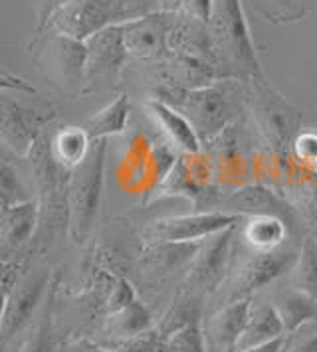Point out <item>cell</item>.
Returning <instances> with one entry per match:
<instances>
[{
  "mask_svg": "<svg viewBox=\"0 0 317 352\" xmlns=\"http://www.w3.org/2000/svg\"><path fill=\"white\" fill-rule=\"evenodd\" d=\"M147 65H149V76L155 80V85L198 89V87L221 81V74L214 65L205 60L189 58V56L171 54L169 58L161 62H147Z\"/></svg>",
  "mask_w": 317,
  "mask_h": 352,
  "instance_id": "16",
  "label": "cell"
},
{
  "mask_svg": "<svg viewBox=\"0 0 317 352\" xmlns=\"http://www.w3.org/2000/svg\"><path fill=\"white\" fill-rule=\"evenodd\" d=\"M149 97L183 113L203 141V146L246 117L244 81L238 80H221L198 89L155 85L149 89Z\"/></svg>",
  "mask_w": 317,
  "mask_h": 352,
  "instance_id": "2",
  "label": "cell"
},
{
  "mask_svg": "<svg viewBox=\"0 0 317 352\" xmlns=\"http://www.w3.org/2000/svg\"><path fill=\"white\" fill-rule=\"evenodd\" d=\"M108 26H113L108 0H72L50 24L52 30L81 42Z\"/></svg>",
  "mask_w": 317,
  "mask_h": 352,
  "instance_id": "18",
  "label": "cell"
},
{
  "mask_svg": "<svg viewBox=\"0 0 317 352\" xmlns=\"http://www.w3.org/2000/svg\"><path fill=\"white\" fill-rule=\"evenodd\" d=\"M206 307L208 301L203 297H196L185 289H176L171 297V301L167 305V309L163 311V315L158 317L155 327L163 336L171 338L174 333L187 329L194 322H203L206 315Z\"/></svg>",
  "mask_w": 317,
  "mask_h": 352,
  "instance_id": "26",
  "label": "cell"
},
{
  "mask_svg": "<svg viewBox=\"0 0 317 352\" xmlns=\"http://www.w3.org/2000/svg\"><path fill=\"white\" fill-rule=\"evenodd\" d=\"M242 238L254 252L278 250L294 240L287 224L274 216H248L242 220Z\"/></svg>",
  "mask_w": 317,
  "mask_h": 352,
  "instance_id": "28",
  "label": "cell"
},
{
  "mask_svg": "<svg viewBox=\"0 0 317 352\" xmlns=\"http://www.w3.org/2000/svg\"><path fill=\"white\" fill-rule=\"evenodd\" d=\"M72 0H36L34 6V28H32V38L46 32L52 24V20L58 16V12L65 8Z\"/></svg>",
  "mask_w": 317,
  "mask_h": 352,
  "instance_id": "39",
  "label": "cell"
},
{
  "mask_svg": "<svg viewBox=\"0 0 317 352\" xmlns=\"http://www.w3.org/2000/svg\"><path fill=\"white\" fill-rule=\"evenodd\" d=\"M269 303L274 305L278 317L282 319L285 335L301 329L303 324H309L317 320V301L307 297L298 289L289 287L284 281V285L274 289L269 293Z\"/></svg>",
  "mask_w": 317,
  "mask_h": 352,
  "instance_id": "27",
  "label": "cell"
},
{
  "mask_svg": "<svg viewBox=\"0 0 317 352\" xmlns=\"http://www.w3.org/2000/svg\"><path fill=\"white\" fill-rule=\"evenodd\" d=\"M174 12H155L121 24L127 54L141 62H161L171 56L169 32Z\"/></svg>",
  "mask_w": 317,
  "mask_h": 352,
  "instance_id": "15",
  "label": "cell"
},
{
  "mask_svg": "<svg viewBox=\"0 0 317 352\" xmlns=\"http://www.w3.org/2000/svg\"><path fill=\"white\" fill-rule=\"evenodd\" d=\"M284 281L289 287L298 289L317 301V240L311 232L303 236L298 259L285 275Z\"/></svg>",
  "mask_w": 317,
  "mask_h": 352,
  "instance_id": "30",
  "label": "cell"
},
{
  "mask_svg": "<svg viewBox=\"0 0 317 352\" xmlns=\"http://www.w3.org/2000/svg\"><path fill=\"white\" fill-rule=\"evenodd\" d=\"M28 54L52 91L63 97H83L85 91V42L48 28L28 42Z\"/></svg>",
  "mask_w": 317,
  "mask_h": 352,
  "instance_id": "5",
  "label": "cell"
},
{
  "mask_svg": "<svg viewBox=\"0 0 317 352\" xmlns=\"http://www.w3.org/2000/svg\"><path fill=\"white\" fill-rule=\"evenodd\" d=\"M54 277V267L44 265L38 272L28 273L18 287L2 301L0 315V349L10 352L12 342H18L30 331L32 320H36L42 305L46 301L48 289Z\"/></svg>",
  "mask_w": 317,
  "mask_h": 352,
  "instance_id": "9",
  "label": "cell"
},
{
  "mask_svg": "<svg viewBox=\"0 0 317 352\" xmlns=\"http://www.w3.org/2000/svg\"><path fill=\"white\" fill-rule=\"evenodd\" d=\"M206 352H218V351H208V349H206Z\"/></svg>",
  "mask_w": 317,
  "mask_h": 352,
  "instance_id": "46",
  "label": "cell"
},
{
  "mask_svg": "<svg viewBox=\"0 0 317 352\" xmlns=\"http://www.w3.org/2000/svg\"><path fill=\"white\" fill-rule=\"evenodd\" d=\"M115 351L119 352H171L169 338L157 331V327L145 331L141 335L133 336L125 342H121Z\"/></svg>",
  "mask_w": 317,
  "mask_h": 352,
  "instance_id": "35",
  "label": "cell"
},
{
  "mask_svg": "<svg viewBox=\"0 0 317 352\" xmlns=\"http://www.w3.org/2000/svg\"><path fill=\"white\" fill-rule=\"evenodd\" d=\"M108 148V139H97L92 143L85 160H81L78 166L72 168L68 240L78 248H83L95 234L105 182Z\"/></svg>",
  "mask_w": 317,
  "mask_h": 352,
  "instance_id": "7",
  "label": "cell"
},
{
  "mask_svg": "<svg viewBox=\"0 0 317 352\" xmlns=\"http://www.w3.org/2000/svg\"><path fill=\"white\" fill-rule=\"evenodd\" d=\"M311 6L314 0H262L256 12L274 24H292L307 16Z\"/></svg>",
  "mask_w": 317,
  "mask_h": 352,
  "instance_id": "33",
  "label": "cell"
},
{
  "mask_svg": "<svg viewBox=\"0 0 317 352\" xmlns=\"http://www.w3.org/2000/svg\"><path fill=\"white\" fill-rule=\"evenodd\" d=\"M278 192L298 210L309 232L317 230V166H303L294 159Z\"/></svg>",
  "mask_w": 317,
  "mask_h": 352,
  "instance_id": "21",
  "label": "cell"
},
{
  "mask_svg": "<svg viewBox=\"0 0 317 352\" xmlns=\"http://www.w3.org/2000/svg\"><path fill=\"white\" fill-rule=\"evenodd\" d=\"M244 105L260 143L278 157L292 155V143L303 125V115L285 97L264 80L244 81Z\"/></svg>",
  "mask_w": 317,
  "mask_h": 352,
  "instance_id": "4",
  "label": "cell"
},
{
  "mask_svg": "<svg viewBox=\"0 0 317 352\" xmlns=\"http://www.w3.org/2000/svg\"><path fill=\"white\" fill-rule=\"evenodd\" d=\"M58 109L46 107L36 109L22 105L10 97L0 99V143L14 159H26L34 144L48 131V125L56 121Z\"/></svg>",
  "mask_w": 317,
  "mask_h": 352,
  "instance_id": "12",
  "label": "cell"
},
{
  "mask_svg": "<svg viewBox=\"0 0 317 352\" xmlns=\"http://www.w3.org/2000/svg\"><path fill=\"white\" fill-rule=\"evenodd\" d=\"M60 283H62V270L54 267V277L48 289L46 301L34 320V327L18 342L16 352H58L68 340L56 320V297Z\"/></svg>",
  "mask_w": 317,
  "mask_h": 352,
  "instance_id": "19",
  "label": "cell"
},
{
  "mask_svg": "<svg viewBox=\"0 0 317 352\" xmlns=\"http://www.w3.org/2000/svg\"><path fill=\"white\" fill-rule=\"evenodd\" d=\"M92 143L94 141L85 129L68 125V127L60 129L52 137V153L60 164L68 166V168H74L90 155Z\"/></svg>",
  "mask_w": 317,
  "mask_h": 352,
  "instance_id": "31",
  "label": "cell"
},
{
  "mask_svg": "<svg viewBox=\"0 0 317 352\" xmlns=\"http://www.w3.org/2000/svg\"><path fill=\"white\" fill-rule=\"evenodd\" d=\"M244 218L236 214H226L221 210L192 212L185 216L161 218L139 230L141 243L151 241H203L230 226L240 224Z\"/></svg>",
  "mask_w": 317,
  "mask_h": 352,
  "instance_id": "13",
  "label": "cell"
},
{
  "mask_svg": "<svg viewBox=\"0 0 317 352\" xmlns=\"http://www.w3.org/2000/svg\"><path fill=\"white\" fill-rule=\"evenodd\" d=\"M169 48H171V54L205 60L216 67L212 46H210V36H208V24L192 20L181 12L173 14V24L169 32Z\"/></svg>",
  "mask_w": 317,
  "mask_h": 352,
  "instance_id": "23",
  "label": "cell"
},
{
  "mask_svg": "<svg viewBox=\"0 0 317 352\" xmlns=\"http://www.w3.org/2000/svg\"><path fill=\"white\" fill-rule=\"evenodd\" d=\"M2 89H16V91H24V94H36V87L28 83L24 78H18L14 74H10L8 69H2V81H0Z\"/></svg>",
  "mask_w": 317,
  "mask_h": 352,
  "instance_id": "42",
  "label": "cell"
},
{
  "mask_svg": "<svg viewBox=\"0 0 317 352\" xmlns=\"http://www.w3.org/2000/svg\"><path fill=\"white\" fill-rule=\"evenodd\" d=\"M40 226V206L36 198L0 210V252L14 256L30 248Z\"/></svg>",
  "mask_w": 317,
  "mask_h": 352,
  "instance_id": "20",
  "label": "cell"
},
{
  "mask_svg": "<svg viewBox=\"0 0 317 352\" xmlns=\"http://www.w3.org/2000/svg\"><path fill=\"white\" fill-rule=\"evenodd\" d=\"M208 36L221 80H264L242 0H214Z\"/></svg>",
  "mask_w": 317,
  "mask_h": 352,
  "instance_id": "3",
  "label": "cell"
},
{
  "mask_svg": "<svg viewBox=\"0 0 317 352\" xmlns=\"http://www.w3.org/2000/svg\"><path fill=\"white\" fill-rule=\"evenodd\" d=\"M145 111L147 115L157 123V127L165 131V135L176 144V148L181 153L187 155H196L203 151V141L198 139L196 131L192 129L190 121L181 111H176L174 107L149 97L145 103Z\"/></svg>",
  "mask_w": 317,
  "mask_h": 352,
  "instance_id": "24",
  "label": "cell"
},
{
  "mask_svg": "<svg viewBox=\"0 0 317 352\" xmlns=\"http://www.w3.org/2000/svg\"><path fill=\"white\" fill-rule=\"evenodd\" d=\"M236 234L238 224L206 238L201 245L198 256L194 257V261L190 265L189 275L181 283V289L189 291L196 297H203L210 303L212 297L221 291L224 281L230 275L232 263H234Z\"/></svg>",
  "mask_w": 317,
  "mask_h": 352,
  "instance_id": "10",
  "label": "cell"
},
{
  "mask_svg": "<svg viewBox=\"0 0 317 352\" xmlns=\"http://www.w3.org/2000/svg\"><path fill=\"white\" fill-rule=\"evenodd\" d=\"M282 352H317V320L285 335Z\"/></svg>",
  "mask_w": 317,
  "mask_h": 352,
  "instance_id": "38",
  "label": "cell"
},
{
  "mask_svg": "<svg viewBox=\"0 0 317 352\" xmlns=\"http://www.w3.org/2000/svg\"><path fill=\"white\" fill-rule=\"evenodd\" d=\"M85 91L83 97L94 94L99 83L121 80L129 64L121 24L108 26L85 40Z\"/></svg>",
  "mask_w": 317,
  "mask_h": 352,
  "instance_id": "14",
  "label": "cell"
},
{
  "mask_svg": "<svg viewBox=\"0 0 317 352\" xmlns=\"http://www.w3.org/2000/svg\"><path fill=\"white\" fill-rule=\"evenodd\" d=\"M24 160L28 162L36 190L34 198L40 206V226L28 250L34 256H44L60 238H68L72 168L56 160L52 153V135L48 131Z\"/></svg>",
  "mask_w": 317,
  "mask_h": 352,
  "instance_id": "1",
  "label": "cell"
},
{
  "mask_svg": "<svg viewBox=\"0 0 317 352\" xmlns=\"http://www.w3.org/2000/svg\"><path fill=\"white\" fill-rule=\"evenodd\" d=\"M158 4H161L163 12H178L183 0H158Z\"/></svg>",
  "mask_w": 317,
  "mask_h": 352,
  "instance_id": "44",
  "label": "cell"
},
{
  "mask_svg": "<svg viewBox=\"0 0 317 352\" xmlns=\"http://www.w3.org/2000/svg\"><path fill=\"white\" fill-rule=\"evenodd\" d=\"M252 299H242L206 313L203 329L208 351L236 352L238 340L250 319Z\"/></svg>",
  "mask_w": 317,
  "mask_h": 352,
  "instance_id": "17",
  "label": "cell"
},
{
  "mask_svg": "<svg viewBox=\"0 0 317 352\" xmlns=\"http://www.w3.org/2000/svg\"><path fill=\"white\" fill-rule=\"evenodd\" d=\"M58 352H119L115 349H110L101 342H97L95 338H70L62 344V349Z\"/></svg>",
  "mask_w": 317,
  "mask_h": 352,
  "instance_id": "41",
  "label": "cell"
},
{
  "mask_svg": "<svg viewBox=\"0 0 317 352\" xmlns=\"http://www.w3.org/2000/svg\"><path fill=\"white\" fill-rule=\"evenodd\" d=\"M171 352H206V338L203 322H194L187 329L174 333L169 338Z\"/></svg>",
  "mask_w": 317,
  "mask_h": 352,
  "instance_id": "36",
  "label": "cell"
},
{
  "mask_svg": "<svg viewBox=\"0 0 317 352\" xmlns=\"http://www.w3.org/2000/svg\"><path fill=\"white\" fill-rule=\"evenodd\" d=\"M311 234H314V238H316V240H317V230H314V232H311Z\"/></svg>",
  "mask_w": 317,
  "mask_h": 352,
  "instance_id": "45",
  "label": "cell"
},
{
  "mask_svg": "<svg viewBox=\"0 0 317 352\" xmlns=\"http://www.w3.org/2000/svg\"><path fill=\"white\" fill-rule=\"evenodd\" d=\"M284 335V324H282V319L278 317L274 305L269 303L268 297L258 293L252 299L250 319L246 322V329H244V333L238 340L236 352L250 351L254 346L266 344L269 340L280 338Z\"/></svg>",
  "mask_w": 317,
  "mask_h": 352,
  "instance_id": "25",
  "label": "cell"
},
{
  "mask_svg": "<svg viewBox=\"0 0 317 352\" xmlns=\"http://www.w3.org/2000/svg\"><path fill=\"white\" fill-rule=\"evenodd\" d=\"M110 4L111 24H125L131 20L161 12L158 0H108Z\"/></svg>",
  "mask_w": 317,
  "mask_h": 352,
  "instance_id": "34",
  "label": "cell"
},
{
  "mask_svg": "<svg viewBox=\"0 0 317 352\" xmlns=\"http://www.w3.org/2000/svg\"><path fill=\"white\" fill-rule=\"evenodd\" d=\"M129 113H131V101L125 91H121L110 105H105L101 111L88 117L81 127L88 131L92 141L110 139L113 135H121L125 131Z\"/></svg>",
  "mask_w": 317,
  "mask_h": 352,
  "instance_id": "29",
  "label": "cell"
},
{
  "mask_svg": "<svg viewBox=\"0 0 317 352\" xmlns=\"http://www.w3.org/2000/svg\"><path fill=\"white\" fill-rule=\"evenodd\" d=\"M292 157L303 166H317V129H301L292 143Z\"/></svg>",
  "mask_w": 317,
  "mask_h": 352,
  "instance_id": "37",
  "label": "cell"
},
{
  "mask_svg": "<svg viewBox=\"0 0 317 352\" xmlns=\"http://www.w3.org/2000/svg\"><path fill=\"white\" fill-rule=\"evenodd\" d=\"M155 322L157 320L153 319L151 309L147 307V303H143V299L137 297L133 303L123 307L121 311L105 315L101 329L97 331V335H101L97 342H101L110 349H117L121 342L153 329Z\"/></svg>",
  "mask_w": 317,
  "mask_h": 352,
  "instance_id": "22",
  "label": "cell"
},
{
  "mask_svg": "<svg viewBox=\"0 0 317 352\" xmlns=\"http://www.w3.org/2000/svg\"><path fill=\"white\" fill-rule=\"evenodd\" d=\"M205 241V240H203ZM203 241H151L141 243L131 272L135 273V287L147 293L176 291L189 275L194 257Z\"/></svg>",
  "mask_w": 317,
  "mask_h": 352,
  "instance_id": "8",
  "label": "cell"
},
{
  "mask_svg": "<svg viewBox=\"0 0 317 352\" xmlns=\"http://www.w3.org/2000/svg\"><path fill=\"white\" fill-rule=\"evenodd\" d=\"M212 2L214 0H183L178 12L192 20H198L203 24H208V20L212 16Z\"/></svg>",
  "mask_w": 317,
  "mask_h": 352,
  "instance_id": "40",
  "label": "cell"
},
{
  "mask_svg": "<svg viewBox=\"0 0 317 352\" xmlns=\"http://www.w3.org/2000/svg\"><path fill=\"white\" fill-rule=\"evenodd\" d=\"M226 214H236L242 218L248 216H274L284 220L294 240H303V236L309 232L303 224L298 210L294 208L276 188H269L266 184H242L234 190H228L221 200L218 208Z\"/></svg>",
  "mask_w": 317,
  "mask_h": 352,
  "instance_id": "11",
  "label": "cell"
},
{
  "mask_svg": "<svg viewBox=\"0 0 317 352\" xmlns=\"http://www.w3.org/2000/svg\"><path fill=\"white\" fill-rule=\"evenodd\" d=\"M284 336H280V338H274V340H269L266 344H260V346H254L250 351H244V352H282V346H284Z\"/></svg>",
  "mask_w": 317,
  "mask_h": 352,
  "instance_id": "43",
  "label": "cell"
},
{
  "mask_svg": "<svg viewBox=\"0 0 317 352\" xmlns=\"http://www.w3.org/2000/svg\"><path fill=\"white\" fill-rule=\"evenodd\" d=\"M34 196L28 194L22 178L16 170L12 155L2 151V162H0V210L28 202Z\"/></svg>",
  "mask_w": 317,
  "mask_h": 352,
  "instance_id": "32",
  "label": "cell"
},
{
  "mask_svg": "<svg viewBox=\"0 0 317 352\" xmlns=\"http://www.w3.org/2000/svg\"><path fill=\"white\" fill-rule=\"evenodd\" d=\"M301 240H289L278 250L269 252H254L240 263H232L228 279L222 289L208 303V311H214L224 305L236 303L242 299H252L258 293L272 287L276 281L285 279L292 265L300 254Z\"/></svg>",
  "mask_w": 317,
  "mask_h": 352,
  "instance_id": "6",
  "label": "cell"
}]
</instances>
